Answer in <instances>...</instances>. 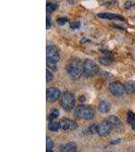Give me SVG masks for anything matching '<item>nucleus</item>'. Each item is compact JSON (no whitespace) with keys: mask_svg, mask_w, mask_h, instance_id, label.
<instances>
[{"mask_svg":"<svg viewBox=\"0 0 135 152\" xmlns=\"http://www.w3.org/2000/svg\"><path fill=\"white\" fill-rule=\"evenodd\" d=\"M66 71L71 79H78L83 75V62L78 58H72L66 66Z\"/></svg>","mask_w":135,"mask_h":152,"instance_id":"obj_1","label":"nucleus"},{"mask_svg":"<svg viewBox=\"0 0 135 152\" xmlns=\"http://www.w3.org/2000/svg\"><path fill=\"white\" fill-rule=\"evenodd\" d=\"M87 134H98V124H92V126H90L88 128L85 130Z\"/></svg>","mask_w":135,"mask_h":152,"instance_id":"obj_16","label":"nucleus"},{"mask_svg":"<svg viewBox=\"0 0 135 152\" xmlns=\"http://www.w3.org/2000/svg\"><path fill=\"white\" fill-rule=\"evenodd\" d=\"M120 141H121V139H117L116 141H112L111 144H118V143H120Z\"/></svg>","mask_w":135,"mask_h":152,"instance_id":"obj_28","label":"nucleus"},{"mask_svg":"<svg viewBox=\"0 0 135 152\" xmlns=\"http://www.w3.org/2000/svg\"><path fill=\"white\" fill-rule=\"evenodd\" d=\"M127 121L130 124L135 123V114L133 112H128V114H127Z\"/></svg>","mask_w":135,"mask_h":152,"instance_id":"obj_19","label":"nucleus"},{"mask_svg":"<svg viewBox=\"0 0 135 152\" xmlns=\"http://www.w3.org/2000/svg\"><path fill=\"white\" fill-rule=\"evenodd\" d=\"M75 116L78 119L82 120H92L95 118V111L92 110V107H88V105L80 104L75 109L74 112Z\"/></svg>","mask_w":135,"mask_h":152,"instance_id":"obj_2","label":"nucleus"},{"mask_svg":"<svg viewBox=\"0 0 135 152\" xmlns=\"http://www.w3.org/2000/svg\"><path fill=\"white\" fill-rule=\"evenodd\" d=\"M125 87H126V91L127 94H134L135 92V82L134 81H128L125 84Z\"/></svg>","mask_w":135,"mask_h":152,"instance_id":"obj_15","label":"nucleus"},{"mask_svg":"<svg viewBox=\"0 0 135 152\" xmlns=\"http://www.w3.org/2000/svg\"><path fill=\"white\" fill-rule=\"evenodd\" d=\"M60 104L66 112H71L75 104V97L71 92L66 91L60 97Z\"/></svg>","mask_w":135,"mask_h":152,"instance_id":"obj_3","label":"nucleus"},{"mask_svg":"<svg viewBox=\"0 0 135 152\" xmlns=\"http://www.w3.org/2000/svg\"><path fill=\"white\" fill-rule=\"evenodd\" d=\"M108 120L111 122V124H112V126H113V128H114V129H120L122 127V122L120 121L119 118H117L115 116H112V117H110Z\"/></svg>","mask_w":135,"mask_h":152,"instance_id":"obj_13","label":"nucleus"},{"mask_svg":"<svg viewBox=\"0 0 135 152\" xmlns=\"http://www.w3.org/2000/svg\"><path fill=\"white\" fill-rule=\"evenodd\" d=\"M51 28V18H47V28Z\"/></svg>","mask_w":135,"mask_h":152,"instance_id":"obj_27","label":"nucleus"},{"mask_svg":"<svg viewBox=\"0 0 135 152\" xmlns=\"http://www.w3.org/2000/svg\"><path fill=\"white\" fill-rule=\"evenodd\" d=\"M131 127H132V129L134 130L135 131V123H133V124H131Z\"/></svg>","mask_w":135,"mask_h":152,"instance_id":"obj_30","label":"nucleus"},{"mask_svg":"<svg viewBox=\"0 0 135 152\" xmlns=\"http://www.w3.org/2000/svg\"><path fill=\"white\" fill-rule=\"evenodd\" d=\"M98 18H103V19H119V20H123L124 18L119 14H114V13H99Z\"/></svg>","mask_w":135,"mask_h":152,"instance_id":"obj_11","label":"nucleus"},{"mask_svg":"<svg viewBox=\"0 0 135 152\" xmlns=\"http://www.w3.org/2000/svg\"><path fill=\"white\" fill-rule=\"evenodd\" d=\"M110 110H111V104H110V102H108L107 99L101 100V102L99 104L100 113H102V114H107V113L110 112Z\"/></svg>","mask_w":135,"mask_h":152,"instance_id":"obj_10","label":"nucleus"},{"mask_svg":"<svg viewBox=\"0 0 135 152\" xmlns=\"http://www.w3.org/2000/svg\"><path fill=\"white\" fill-rule=\"evenodd\" d=\"M58 7V4L56 3V2L54 1H51L49 2V3L47 4V10L50 11V12H53L54 10H56V8Z\"/></svg>","mask_w":135,"mask_h":152,"instance_id":"obj_18","label":"nucleus"},{"mask_svg":"<svg viewBox=\"0 0 135 152\" xmlns=\"http://www.w3.org/2000/svg\"><path fill=\"white\" fill-rule=\"evenodd\" d=\"M46 55H47V62L57 63L60 60L58 49L55 46H48L46 49Z\"/></svg>","mask_w":135,"mask_h":152,"instance_id":"obj_7","label":"nucleus"},{"mask_svg":"<svg viewBox=\"0 0 135 152\" xmlns=\"http://www.w3.org/2000/svg\"><path fill=\"white\" fill-rule=\"evenodd\" d=\"M84 100H85V97L80 95V96H79V102H84Z\"/></svg>","mask_w":135,"mask_h":152,"instance_id":"obj_29","label":"nucleus"},{"mask_svg":"<svg viewBox=\"0 0 135 152\" xmlns=\"http://www.w3.org/2000/svg\"><path fill=\"white\" fill-rule=\"evenodd\" d=\"M134 6V3L132 1H126L125 2V8H130V7Z\"/></svg>","mask_w":135,"mask_h":152,"instance_id":"obj_25","label":"nucleus"},{"mask_svg":"<svg viewBox=\"0 0 135 152\" xmlns=\"http://www.w3.org/2000/svg\"><path fill=\"white\" fill-rule=\"evenodd\" d=\"M79 26H80L79 21H73V23H70V28L72 29H77V28H79Z\"/></svg>","mask_w":135,"mask_h":152,"instance_id":"obj_22","label":"nucleus"},{"mask_svg":"<svg viewBox=\"0 0 135 152\" xmlns=\"http://www.w3.org/2000/svg\"><path fill=\"white\" fill-rule=\"evenodd\" d=\"M67 21H68V18H60L57 19V23L60 24V26H64Z\"/></svg>","mask_w":135,"mask_h":152,"instance_id":"obj_23","label":"nucleus"},{"mask_svg":"<svg viewBox=\"0 0 135 152\" xmlns=\"http://www.w3.org/2000/svg\"><path fill=\"white\" fill-rule=\"evenodd\" d=\"M60 126L61 129L64 131H73V130L77 129V124L74 121L69 119H62L60 121Z\"/></svg>","mask_w":135,"mask_h":152,"instance_id":"obj_9","label":"nucleus"},{"mask_svg":"<svg viewBox=\"0 0 135 152\" xmlns=\"http://www.w3.org/2000/svg\"><path fill=\"white\" fill-rule=\"evenodd\" d=\"M76 144L72 143V142H69V143H66L64 145L60 146V151L62 152H73V151H76Z\"/></svg>","mask_w":135,"mask_h":152,"instance_id":"obj_12","label":"nucleus"},{"mask_svg":"<svg viewBox=\"0 0 135 152\" xmlns=\"http://www.w3.org/2000/svg\"><path fill=\"white\" fill-rule=\"evenodd\" d=\"M56 63H52V62H48V66H49V69H52V70H56L57 68H56L55 66Z\"/></svg>","mask_w":135,"mask_h":152,"instance_id":"obj_26","label":"nucleus"},{"mask_svg":"<svg viewBox=\"0 0 135 152\" xmlns=\"http://www.w3.org/2000/svg\"><path fill=\"white\" fill-rule=\"evenodd\" d=\"M53 146H54L53 141L51 140V139L48 137V138H47V144H46V148H47V151H48V152H51V151H52Z\"/></svg>","mask_w":135,"mask_h":152,"instance_id":"obj_21","label":"nucleus"},{"mask_svg":"<svg viewBox=\"0 0 135 152\" xmlns=\"http://www.w3.org/2000/svg\"><path fill=\"white\" fill-rule=\"evenodd\" d=\"M109 91L111 92L114 96H117V97L124 96V95L127 94L126 87H125V85L122 84L121 82H112L111 84L109 85Z\"/></svg>","mask_w":135,"mask_h":152,"instance_id":"obj_5","label":"nucleus"},{"mask_svg":"<svg viewBox=\"0 0 135 152\" xmlns=\"http://www.w3.org/2000/svg\"><path fill=\"white\" fill-rule=\"evenodd\" d=\"M48 128L50 131L52 132H57L59 129L61 128L60 126V122H54V121H49V125H48Z\"/></svg>","mask_w":135,"mask_h":152,"instance_id":"obj_14","label":"nucleus"},{"mask_svg":"<svg viewBox=\"0 0 135 152\" xmlns=\"http://www.w3.org/2000/svg\"><path fill=\"white\" fill-rule=\"evenodd\" d=\"M113 126L111 124V122L109 120H104V121L100 122L98 124V135L102 137L108 136L109 134H111V132L113 131Z\"/></svg>","mask_w":135,"mask_h":152,"instance_id":"obj_6","label":"nucleus"},{"mask_svg":"<svg viewBox=\"0 0 135 152\" xmlns=\"http://www.w3.org/2000/svg\"><path fill=\"white\" fill-rule=\"evenodd\" d=\"M98 72H99V68L94 61L90 59H85L83 61V75L85 77H92L97 75Z\"/></svg>","mask_w":135,"mask_h":152,"instance_id":"obj_4","label":"nucleus"},{"mask_svg":"<svg viewBox=\"0 0 135 152\" xmlns=\"http://www.w3.org/2000/svg\"><path fill=\"white\" fill-rule=\"evenodd\" d=\"M46 74H47V78H46L47 82L52 81V80H53V74H52V72H51V71H49V70H47V71H46Z\"/></svg>","mask_w":135,"mask_h":152,"instance_id":"obj_24","label":"nucleus"},{"mask_svg":"<svg viewBox=\"0 0 135 152\" xmlns=\"http://www.w3.org/2000/svg\"><path fill=\"white\" fill-rule=\"evenodd\" d=\"M58 116H59V111H58V110H53V111L51 112V114H50V116H49L48 120H49V121H52L53 119L58 118Z\"/></svg>","mask_w":135,"mask_h":152,"instance_id":"obj_20","label":"nucleus"},{"mask_svg":"<svg viewBox=\"0 0 135 152\" xmlns=\"http://www.w3.org/2000/svg\"><path fill=\"white\" fill-rule=\"evenodd\" d=\"M99 62L101 63L102 65H110L112 63V60H111V57L109 56H105V57H101L99 59Z\"/></svg>","mask_w":135,"mask_h":152,"instance_id":"obj_17","label":"nucleus"},{"mask_svg":"<svg viewBox=\"0 0 135 152\" xmlns=\"http://www.w3.org/2000/svg\"><path fill=\"white\" fill-rule=\"evenodd\" d=\"M46 97H47V100L49 102H55L56 100L61 97V91L56 87H50L47 89Z\"/></svg>","mask_w":135,"mask_h":152,"instance_id":"obj_8","label":"nucleus"}]
</instances>
